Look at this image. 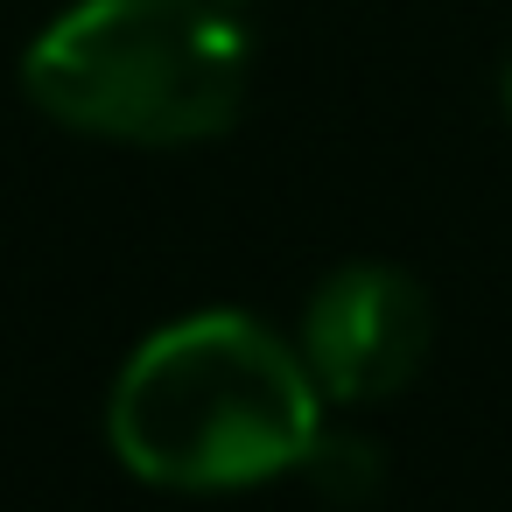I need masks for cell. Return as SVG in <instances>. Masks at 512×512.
I'll return each mask as SVG.
<instances>
[{"instance_id": "cell-5", "label": "cell", "mask_w": 512, "mask_h": 512, "mask_svg": "<svg viewBox=\"0 0 512 512\" xmlns=\"http://www.w3.org/2000/svg\"><path fill=\"white\" fill-rule=\"evenodd\" d=\"M505 106H512V57H505Z\"/></svg>"}, {"instance_id": "cell-3", "label": "cell", "mask_w": 512, "mask_h": 512, "mask_svg": "<svg viewBox=\"0 0 512 512\" xmlns=\"http://www.w3.org/2000/svg\"><path fill=\"white\" fill-rule=\"evenodd\" d=\"M428 344H435V302L407 267H386V260H351L330 281H316L295 330V351L316 393L344 407L400 393L421 372Z\"/></svg>"}, {"instance_id": "cell-1", "label": "cell", "mask_w": 512, "mask_h": 512, "mask_svg": "<svg viewBox=\"0 0 512 512\" xmlns=\"http://www.w3.org/2000/svg\"><path fill=\"white\" fill-rule=\"evenodd\" d=\"M323 393L288 337L260 316L204 309L155 330L113 379V456L162 491H246L309 456Z\"/></svg>"}, {"instance_id": "cell-2", "label": "cell", "mask_w": 512, "mask_h": 512, "mask_svg": "<svg viewBox=\"0 0 512 512\" xmlns=\"http://www.w3.org/2000/svg\"><path fill=\"white\" fill-rule=\"evenodd\" d=\"M22 92L92 141L197 148L246 113L253 50L218 0H78L29 43Z\"/></svg>"}, {"instance_id": "cell-4", "label": "cell", "mask_w": 512, "mask_h": 512, "mask_svg": "<svg viewBox=\"0 0 512 512\" xmlns=\"http://www.w3.org/2000/svg\"><path fill=\"white\" fill-rule=\"evenodd\" d=\"M330 505H365L386 491V449L372 435H351V428H316L309 456L295 463Z\"/></svg>"}]
</instances>
